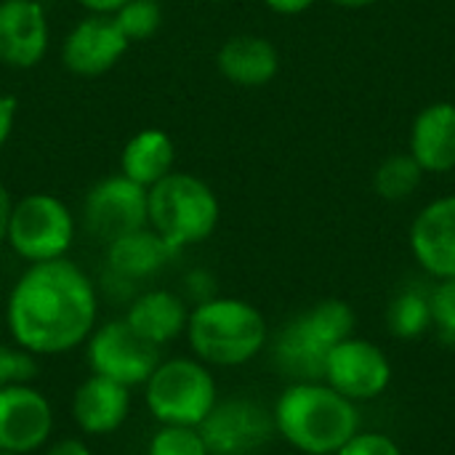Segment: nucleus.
Returning a JSON list of instances; mask_svg holds the SVG:
<instances>
[{
  "instance_id": "obj_1",
  "label": "nucleus",
  "mask_w": 455,
  "mask_h": 455,
  "mask_svg": "<svg viewBox=\"0 0 455 455\" xmlns=\"http://www.w3.org/2000/svg\"><path fill=\"white\" fill-rule=\"evenodd\" d=\"M99 325V291L69 259L29 264L5 299V328L32 357H59L85 347Z\"/></svg>"
},
{
  "instance_id": "obj_2",
  "label": "nucleus",
  "mask_w": 455,
  "mask_h": 455,
  "mask_svg": "<svg viewBox=\"0 0 455 455\" xmlns=\"http://www.w3.org/2000/svg\"><path fill=\"white\" fill-rule=\"evenodd\" d=\"M277 435L307 455H336L357 432V403L323 381H293L272 408Z\"/></svg>"
},
{
  "instance_id": "obj_3",
  "label": "nucleus",
  "mask_w": 455,
  "mask_h": 455,
  "mask_svg": "<svg viewBox=\"0 0 455 455\" xmlns=\"http://www.w3.org/2000/svg\"><path fill=\"white\" fill-rule=\"evenodd\" d=\"M184 336L192 357L208 368H240L264 352L269 328L251 301L213 296L192 307Z\"/></svg>"
},
{
  "instance_id": "obj_4",
  "label": "nucleus",
  "mask_w": 455,
  "mask_h": 455,
  "mask_svg": "<svg viewBox=\"0 0 455 455\" xmlns=\"http://www.w3.org/2000/svg\"><path fill=\"white\" fill-rule=\"evenodd\" d=\"M355 323V309L347 301H317L280 331L275 341L277 368L293 381H323L331 349L352 336Z\"/></svg>"
},
{
  "instance_id": "obj_5",
  "label": "nucleus",
  "mask_w": 455,
  "mask_h": 455,
  "mask_svg": "<svg viewBox=\"0 0 455 455\" xmlns=\"http://www.w3.org/2000/svg\"><path fill=\"white\" fill-rule=\"evenodd\" d=\"M221 219L211 184L192 173L173 171L149 187V227L176 251L205 243Z\"/></svg>"
},
{
  "instance_id": "obj_6",
  "label": "nucleus",
  "mask_w": 455,
  "mask_h": 455,
  "mask_svg": "<svg viewBox=\"0 0 455 455\" xmlns=\"http://www.w3.org/2000/svg\"><path fill=\"white\" fill-rule=\"evenodd\" d=\"M144 403L157 424L200 427L219 403L213 371L197 357L160 360L144 384Z\"/></svg>"
},
{
  "instance_id": "obj_7",
  "label": "nucleus",
  "mask_w": 455,
  "mask_h": 455,
  "mask_svg": "<svg viewBox=\"0 0 455 455\" xmlns=\"http://www.w3.org/2000/svg\"><path fill=\"white\" fill-rule=\"evenodd\" d=\"M75 232V216L61 197L51 192H32L13 203L5 243L21 261L43 264L67 259Z\"/></svg>"
},
{
  "instance_id": "obj_8",
  "label": "nucleus",
  "mask_w": 455,
  "mask_h": 455,
  "mask_svg": "<svg viewBox=\"0 0 455 455\" xmlns=\"http://www.w3.org/2000/svg\"><path fill=\"white\" fill-rule=\"evenodd\" d=\"M160 352V347L144 341L123 317L96 325L85 341L91 373L104 376L128 389L147 384V379L163 360Z\"/></svg>"
},
{
  "instance_id": "obj_9",
  "label": "nucleus",
  "mask_w": 455,
  "mask_h": 455,
  "mask_svg": "<svg viewBox=\"0 0 455 455\" xmlns=\"http://www.w3.org/2000/svg\"><path fill=\"white\" fill-rule=\"evenodd\" d=\"M83 224L104 245L149 227V189L123 173L96 181L83 200Z\"/></svg>"
},
{
  "instance_id": "obj_10",
  "label": "nucleus",
  "mask_w": 455,
  "mask_h": 455,
  "mask_svg": "<svg viewBox=\"0 0 455 455\" xmlns=\"http://www.w3.org/2000/svg\"><path fill=\"white\" fill-rule=\"evenodd\" d=\"M197 429L211 455H256L277 435L272 411L251 397L219 400Z\"/></svg>"
},
{
  "instance_id": "obj_11",
  "label": "nucleus",
  "mask_w": 455,
  "mask_h": 455,
  "mask_svg": "<svg viewBox=\"0 0 455 455\" xmlns=\"http://www.w3.org/2000/svg\"><path fill=\"white\" fill-rule=\"evenodd\" d=\"M323 381L352 403L376 400L392 384V363L379 344L349 336L331 349Z\"/></svg>"
},
{
  "instance_id": "obj_12",
  "label": "nucleus",
  "mask_w": 455,
  "mask_h": 455,
  "mask_svg": "<svg viewBox=\"0 0 455 455\" xmlns=\"http://www.w3.org/2000/svg\"><path fill=\"white\" fill-rule=\"evenodd\" d=\"M53 405L32 384L0 389V451L16 455L40 453L53 440Z\"/></svg>"
},
{
  "instance_id": "obj_13",
  "label": "nucleus",
  "mask_w": 455,
  "mask_h": 455,
  "mask_svg": "<svg viewBox=\"0 0 455 455\" xmlns=\"http://www.w3.org/2000/svg\"><path fill=\"white\" fill-rule=\"evenodd\" d=\"M128 45L112 13H88L64 37L61 61L77 77H99L125 56Z\"/></svg>"
},
{
  "instance_id": "obj_14",
  "label": "nucleus",
  "mask_w": 455,
  "mask_h": 455,
  "mask_svg": "<svg viewBox=\"0 0 455 455\" xmlns=\"http://www.w3.org/2000/svg\"><path fill=\"white\" fill-rule=\"evenodd\" d=\"M51 43L48 16L40 0H0V64L32 69Z\"/></svg>"
},
{
  "instance_id": "obj_15",
  "label": "nucleus",
  "mask_w": 455,
  "mask_h": 455,
  "mask_svg": "<svg viewBox=\"0 0 455 455\" xmlns=\"http://www.w3.org/2000/svg\"><path fill=\"white\" fill-rule=\"evenodd\" d=\"M131 405L133 397L128 387L91 373L85 381L77 384L69 403V413L80 435L107 437L125 427V421L131 419Z\"/></svg>"
},
{
  "instance_id": "obj_16",
  "label": "nucleus",
  "mask_w": 455,
  "mask_h": 455,
  "mask_svg": "<svg viewBox=\"0 0 455 455\" xmlns=\"http://www.w3.org/2000/svg\"><path fill=\"white\" fill-rule=\"evenodd\" d=\"M411 251L437 280L455 277V195L432 200L411 224Z\"/></svg>"
},
{
  "instance_id": "obj_17",
  "label": "nucleus",
  "mask_w": 455,
  "mask_h": 455,
  "mask_svg": "<svg viewBox=\"0 0 455 455\" xmlns=\"http://www.w3.org/2000/svg\"><path fill=\"white\" fill-rule=\"evenodd\" d=\"M189 312L192 309H189L184 296L165 291V288H149V291H141L131 299L123 320L144 341L163 349L187 333Z\"/></svg>"
},
{
  "instance_id": "obj_18",
  "label": "nucleus",
  "mask_w": 455,
  "mask_h": 455,
  "mask_svg": "<svg viewBox=\"0 0 455 455\" xmlns=\"http://www.w3.org/2000/svg\"><path fill=\"white\" fill-rule=\"evenodd\" d=\"M107 269L120 283H141L160 275L179 251L171 248L152 227H141L104 245Z\"/></svg>"
},
{
  "instance_id": "obj_19",
  "label": "nucleus",
  "mask_w": 455,
  "mask_h": 455,
  "mask_svg": "<svg viewBox=\"0 0 455 455\" xmlns=\"http://www.w3.org/2000/svg\"><path fill=\"white\" fill-rule=\"evenodd\" d=\"M411 155L424 173H448L455 168V104H427L411 125Z\"/></svg>"
},
{
  "instance_id": "obj_20",
  "label": "nucleus",
  "mask_w": 455,
  "mask_h": 455,
  "mask_svg": "<svg viewBox=\"0 0 455 455\" xmlns=\"http://www.w3.org/2000/svg\"><path fill=\"white\" fill-rule=\"evenodd\" d=\"M219 72L240 88H261L275 80L280 53L261 35H235L216 53Z\"/></svg>"
},
{
  "instance_id": "obj_21",
  "label": "nucleus",
  "mask_w": 455,
  "mask_h": 455,
  "mask_svg": "<svg viewBox=\"0 0 455 455\" xmlns=\"http://www.w3.org/2000/svg\"><path fill=\"white\" fill-rule=\"evenodd\" d=\"M173 163H176V144L160 128H144L133 133L120 152V173L141 184L144 189L155 187L168 173H173Z\"/></svg>"
},
{
  "instance_id": "obj_22",
  "label": "nucleus",
  "mask_w": 455,
  "mask_h": 455,
  "mask_svg": "<svg viewBox=\"0 0 455 455\" xmlns=\"http://www.w3.org/2000/svg\"><path fill=\"white\" fill-rule=\"evenodd\" d=\"M424 179L421 165L413 160V155H389L373 173V187L379 192V197L389 200V203H400L408 200L419 184Z\"/></svg>"
},
{
  "instance_id": "obj_23",
  "label": "nucleus",
  "mask_w": 455,
  "mask_h": 455,
  "mask_svg": "<svg viewBox=\"0 0 455 455\" xmlns=\"http://www.w3.org/2000/svg\"><path fill=\"white\" fill-rule=\"evenodd\" d=\"M432 304L429 296L421 291H403L387 309V325L397 339H419L432 325Z\"/></svg>"
},
{
  "instance_id": "obj_24",
  "label": "nucleus",
  "mask_w": 455,
  "mask_h": 455,
  "mask_svg": "<svg viewBox=\"0 0 455 455\" xmlns=\"http://www.w3.org/2000/svg\"><path fill=\"white\" fill-rule=\"evenodd\" d=\"M147 455H211L208 445L197 427H176V424H160L149 443Z\"/></svg>"
},
{
  "instance_id": "obj_25",
  "label": "nucleus",
  "mask_w": 455,
  "mask_h": 455,
  "mask_svg": "<svg viewBox=\"0 0 455 455\" xmlns=\"http://www.w3.org/2000/svg\"><path fill=\"white\" fill-rule=\"evenodd\" d=\"M112 16L131 43L152 37L163 24V8L155 0H128Z\"/></svg>"
},
{
  "instance_id": "obj_26",
  "label": "nucleus",
  "mask_w": 455,
  "mask_h": 455,
  "mask_svg": "<svg viewBox=\"0 0 455 455\" xmlns=\"http://www.w3.org/2000/svg\"><path fill=\"white\" fill-rule=\"evenodd\" d=\"M37 379V357L24 352L21 347L0 341V389L16 384H32Z\"/></svg>"
},
{
  "instance_id": "obj_27",
  "label": "nucleus",
  "mask_w": 455,
  "mask_h": 455,
  "mask_svg": "<svg viewBox=\"0 0 455 455\" xmlns=\"http://www.w3.org/2000/svg\"><path fill=\"white\" fill-rule=\"evenodd\" d=\"M429 304H432V320H435V325L445 336H453L455 339V277L440 280V285L429 296Z\"/></svg>"
},
{
  "instance_id": "obj_28",
  "label": "nucleus",
  "mask_w": 455,
  "mask_h": 455,
  "mask_svg": "<svg viewBox=\"0 0 455 455\" xmlns=\"http://www.w3.org/2000/svg\"><path fill=\"white\" fill-rule=\"evenodd\" d=\"M336 455H403V451L389 435L357 432Z\"/></svg>"
},
{
  "instance_id": "obj_29",
  "label": "nucleus",
  "mask_w": 455,
  "mask_h": 455,
  "mask_svg": "<svg viewBox=\"0 0 455 455\" xmlns=\"http://www.w3.org/2000/svg\"><path fill=\"white\" fill-rule=\"evenodd\" d=\"M184 291H187V296H189V299H195V304H200V301H208V299H213V296H216V283H213V277H211L208 272L195 269V272H189V275H187V280H184Z\"/></svg>"
},
{
  "instance_id": "obj_30",
  "label": "nucleus",
  "mask_w": 455,
  "mask_h": 455,
  "mask_svg": "<svg viewBox=\"0 0 455 455\" xmlns=\"http://www.w3.org/2000/svg\"><path fill=\"white\" fill-rule=\"evenodd\" d=\"M40 455H93V451L83 437H56L40 451Z\"/></svg>"
},
{
  "instance_id": "obj_31",
  "label": "nucleus",
  "mask_w": 455,
  "mask_h": 455,
  "mask_svg": "<svg viewBox=\"0 0 455 455\" xmlns=\"http://www.w3.org/2000/svg\"><path fill=\"white\" fill-rule=\"evenodd\" d=\"M16 112H19L16 96H11V93H3V91H0V147L8 141V136H11V131H13Z\"/></svg>"
},
{
  "instance_id": "obj_32",
  "label": "nucleus",
  "mask_w": 455,
  "mask_h": 455,
  "mask_svg": "<svg viewBox=\"0 0 455 455\" xmlns=\"http://www.w3.org/2000/svg\"><path fill=\"white\" fill-rule=\"evenodd\" d=\"M269 11L280 13V16H296V13H304L309 11L317 0H264Z\"/></svg>"
},
{
  "instance_id": "obj_33",
  "label": "nucleus",
  "mask_w": 455,
  "mask_h": 455,
  "mask_svg": "<svg viewBox=\"0 0 455 455\" xmlns=\"http://www.w3.org/2000/svg\"><path fill=\"white\" fill-rule=\"evenodd\" d=\"M11 208H13V200L8 195V189L0 184V245L5 243V235H8V221H11Z\"/></svg>"
},
{
  "instance_id": "obj_34",
  "label": "nucleus",
  "mask_w": 455,
  "mask_h": 455,
  "mask_svg": "<svg viewBox=\"0 0 455 455\" xmlns=\"http://www.w3.org/2000/svg\"><path fill=\"white\" fill-rule=\"evenodd\" d=\"M88 13H115L128 0H77Z\"/></svg>"
},
{
  "instance_id": "obj_35",
  "label": "nucleus",
  "mask_w": 455,
  "mask_h": 455,
  "mask_svg": "<svg viewBox=\"0 0 455 455\" xmlns=\"http://www.w3.org/2000/svg\"><path fill=\"white\" fill-rule=\"evenodd\" d=\"M333 5H339V8H347V11H360V8H368V5H373L376 0H331Z\"/></svg>"
},
{
  "instance_id": "obj_36",
  "label": "nucleus",
  "mask_w": 455,
  "mask_h": 455,
  "mask_svg": "<svg viewBox=\"0 0 455 455\" xmlns=\"http://www.w3.org/2000/svg\"><path fill=\"white\" fill-rule=\"evenodd\" d=\"M0 455H16V453H3V451H0Z\"/></svg>"
},
{
  "instance_id": "obj_37",
  "label": "nucleus",
  "mask_w": 455,
  "mask_h": 455,
  "mask_svg": "<svg viewBox=\"0 0 455 455\" xmlns=\"http://www.w3.org/2000/svg\"><path fill=\"white\" fill-rule=\"evenodd\" d=\"M155 3H160V0H155Z\"/></svg>"
},
{
  "instance_id": "obj_38",
  "label": "nucleus",
  "mask_w": 455,
  "mask_h": 455,
  "mask_svg": "<svg viewBox=\"0 0 455 455\" xmlns=\"http://www.w3.org/2000/svg\"><path fill=\"white\" fill-rule=\"evenodd\" d=\"M40 3H43V0H40Z\"/></svg>"
}]
</instances>
